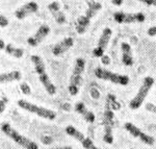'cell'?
Here are the masks:
<instances>
[{"instance_id": "cell-1", "label": "cell", "mask_w": 156, "mask_h": 149, "mask_svg": "<svg viewBox=\"0 0 156 149\" xmlns=\"http://www.w3.org/2000/svg\"><path fill=\"white\" fill-rule=\"evenodd\" d=\"M30 60H31V63L34 64V71H36L37 77H39L40 82L43 85V87L45 88L47 93L50 95H55L56 94V87H55L53 82H51V79H50L46 70L45 62L42 59V56H40L37 54H34L30 56Z\"/></svg>"}, {"instance_id": "cell-2", "label": "cell", "mask_w": 156, "mask_h": 149, "mask_svg": "<svg viewBox=\"0 0 156 149\" xmlns=\"http://www.w3.org/2000/svg\"><path fill=\"white\" fill-rule=\"evenodd\" d=\"M87 9L83 15L79 17L75 24V29L78 32V35H83L87 29L89 28L90 21L95 16L101 11L102 3L99 1H87Z\"/></svg>"}, {"instance_id": "cell-3", "label": "cell", "mask_w": 156, "mask_h": 149, "mask_svg": "<svg viewBox=\"0 0 156 149\" xmlns=\"http://www.w3.org/2000/svg\"><path fill=\"white\" fill-rule=\"evenodd\" d=\"M85 69V60L82 57H78L75 60L74 68H73V72L70 78V82L68 85V91H69L71 96H76L80 90V87L83 82L82 74Z\"/></svg>"}, {"instance_id": "cell-4", "label": "cell", "mask_w": 156, "mask_h": 149, "mask_svg": "<svg viewBox=\"0 0 156 149\" xmlns=\"http://www.w3.org/2000/svg\"><path fill=\"white\" fill-rule=\"evenodd\" d=\"M1 131L9 137V139H12L15 143H17L18 145H20L21 147H23L24 149H39V146L36 142H34L32 140H30L25 136L21 135L17 129H15L12 126L7 122H3L1 124Z\"/></svg>"}, {"instance_id": "cell-5", "label": "cell", "mask_w": 156, "mask_h": 149, "mask_svg": "<svg viewBox=\"0 0 156 149\" xmlns=\"http://www.w3.org/2000/svg\"><path fill=\"white\" fill-rule=\"evenodd\" d=\"M155 79L152 76H146L142 82L140 89H138L136 95L130 100L129 102V107L131 110H137L142 107V104L144 103L146 97L148 96V94L150 93L152 87L154 85Z\"/></svg>"}, {"instance_id": "cell-6", "label": "cell", "mask_w": 156, "mask_h": 149, "mask_svg": "<svg viewBox=\"0 0 156 149\" xmlns=\"http://www.w3.org/2000/svg\"><path fill=\"white\" fill-rule=\"evenodd\" d=\"M19 107H21L22 110L27 111V112L34 114V115L39 116V117L43 118V119H47V120H54L56 118V113L54 111L50 110V108L44 107H40L37 104H34L32 102H29L25 99H20L18 101Z\"/></svg>"}, {"instance_id": "cell-7", "label": "cell", "mask_w": 156, "mask_h": 149, "mask_svg": "<svg viewBox=\"0 0 156 149\" xmlns=\"http://www.w3.org/2000/svg\"><path fill=\"white\" fill-rule=\"evenodd\" d=\"M95 76L101 80H106V82H110L115 85H127L129 84V77L127 75L119 74V73H115L112 71H109L104 68L98 67L94 71Z\"/></svg>"}, {"instance_id": "cell-8", "label": "cell", "mask_w": 156, "mask_h": 149, "mask_svg": "<svg viewBox=\"0 0 156 149\" xmlns=\"http://www.w3.org/2000/svg\"><path fill=\"white\" fill-rule=\"evenodd\" d=\"M115 125V114L112 111V105L106 101L104 116H103V126H104V136L103 140L108 144L114 142V135H112V128Z\"/></svg>"}, {"instance_id": "cell-9", "label": "cell", "mask_w": 156, "mask_h": 149, "mask_svg": "<svg viewBox=\"0 0 156 149\" xmlns=\"http://www.w3.org/2000/svg\"><path fill=\"white\" fill-rule=\"evenodd\" d=\"M114 19L119 24L143 23L146 20L144 13H124L117 12L114 14Z\"/></svg>"}, {"instance_id": "cell-10", "label": "cell", "mask_w": 156, "mask_h": 149, "mask_svg": "<svg viewBox=\"0 0 156 149\" xmlns=\"http://www.w3.org/2000/svg\"><path fill=\"white\" fill-rule=\"evenodd\" d=\"M66 133L68 136H70V137L74 138L75 140H77L84 149H98V147L95 145L94 142L90 138H87L83 133H81L79 129H77L75 126L68 125L66 127Z\"/></svg>"}, {"instance_id": "cell-11", "label": "cell", "mask_w": 156, "mask_h": 149, "mask_svg": "<svg viewBox=\"0 0 156 149\" xmlns=\"http://www.w3.org/2000/svg\"><path fill=\"white\" fill-rule=\"evenodd\" d=\"M124 127H125V129L130 133V135L133 136L134 138L138 139L142 143L146 144V145H149V146L154 145V143H155L154 137H152V136L144 133V131H143L142 129H140V128H138L137 126H135L133 123L126 122L124 125Z\"/></svg>"}, {"instance_id": "cell-12", "label": "cell", "mask_w": 156, "mask_h": 149, "mask_svg": "<svg viewBox=\"0 0 156 149\" xmlns=\"http://www.w3.org/2000/svg\"><path fill=\"white\" fill-rule=\"evenodd\" d=\"M112 30L109 27H105L102 30V34L100 36V39L98 41L97 46L95 47V49L93 50V55L95 57H102L105 53V50L109 44V41L112 39Z\"/></svg>"}, {"instance_id": "cell-13", "label": "cell", "mask_w": 156, "mask_h": 149, "mask_svg": "<svg viewBox=\"0 0 156 149\" xmlns=\"http://www.w3.org/2000/svg\"><path fill=\"white\" fill-rule=\"evenodd\" d=\"M50 31H51V29H50V27L48 25L42 24L41 26L37 28V31L34 32V35H32L31 37H29L28 39H27V43H28V45L31 47L39 46V45L46 39L47 36L50 34Z\"/></svg>"}, {"instance_id": "cell-14", "label": "cell", "mask_w": 156, "mask_h": 149, "mask_svg": "<svg viewBox=\"0 0 156 149\" xmlns=\"http://www.w3.org/2000/svg\"><path fill=\"white\" fill-rule=\"evenodd\" d=\"M39 11V4L36 1H29L27 3L23 4L22 6H20L16 12H15V16L17 19L23 20L26 17H28L29 15H32L34 13Z\"/></svg>"}, {"instance_id": "cell-15", "label": "cell", "mask_w": 156, "mask_h": 149, "mask_svg": "<svg viewBox=\"0 0 156 149\" xmlns=\"http://www.w3.org/2000/svg\"><path fill=\"white\" fill-rule=\"evenodd\" d=\"M48 9L50 11V13H51L52 16H53L55 22H56L57 24L65 25L68 22L66 15H65V13L62 11V9H60L59 2L52 1L51 3L48 4Z\"/></svg>"}, {"instance_id": "cell-16", "label": "cell", "mask_w": 156, "mask_h": 149, "mask_svg": "<svg viewBox=\"0 0 156 149\" xmlns=\"http://www.w3.org/2000/svg\"><path fill=\"white\" fill-rule=\"evenodd\" d=\"M73 45H74L73 38H65V39H62V41L56 43L53 46V48H52V54L54 56H60L65 52H67L70 48L73 47Z\"/></svg>"}, {"instance_id": "cell-17", "label": "cell", "mask_w": 156, "mask_h": 149, "mask_svg": "<svg viewBox=\"0 0 156 149\" xmlns=\"http://www.w3.org/2000/svg\"><path fill=\"white\" fill-rule=\"evenodd\" d=\"M75 111H76L79 115H81L82 118H83L87 123H94L95 120H96L95 114L90 110H89L83 102H77L76 104H75Z\"/></svg>"}, {"instance_id": "cell-18", "label": "cell", "mask_w": 156, "mask_h": 149, "mask_svg": "<svg viewBox=\"0 0 156 149\" xmlns=\"http://www.w3.org/2000/svg\"><path fill=\"white\" fill-rule=\"evenodd\" d=\"M121 51H122V63L125 66H130L133 65L134 60H133V53H132V48L130 46L129 43L123 42L121 44Z\"/></svg>"}, {"instance_id": "cell-19", "label": "cell", "mask_w": 156, "mask_h": 149, "mask_svg": "<svg viewBox=\"0 0 156 149\" xmlns=\"http://www.w3.org/2000/svg\"><path fill=\"white\" fill-rule=\"evenodd\" d=\"M21 78H22V73L18 71V70L0 73V85L9 84V82H19Z\"/></svg>"}, {"instance_id": "cell-20", "label": "cell", "mask_w": 156, "mask_h": 149, "mask_svg": "<svg viewBox=\"0 0 156 149\" xmlns=\"http://www.w3.org/2000/svg\"><path fill=\"white\" fill-rule=\"evenodd\" d=\"M4 51L6 54L11 55V56L15 57V59H22L24 55V49L20 47H16L12 44H6Z\"/></svg>"}, {"instance_id": "cell-21", "label": "cell", "mask_w": 156, "mask_h": 149, "mask_svg": "<svg viewBox=\"0 0 156 149\" xmlns=\"http://www.w3.org/2000/svg\"><path fill=\"white\" fill-rule=\"evenodd\" d=\"M7 104H9V97L3 96V97L0 98V115L5 111Z\"/></svg>"}, {"instance_id": "cell-22", "label": "cell", "mask_w": 156, "mask_h": 149, "mask_svg": "<svg viewBox=\"0 0 156 149\" xmlns=\"http://www.w3.org/2000/svg\"><path fill=\"white\" fill-rule=\"evenodd\" d=\"M20 90H21L22 93L25 95L31 94V89H30L29 85L27 84V82H22V84H20Z\"/></svg>"}, {"instance_id": "cell-23", "label": "cell", "mask_w": 156, "mask_h": 149, "mask_svg": "<svg viewBox=\"0 0 156 149\" xmlns=\"http://www.w3.org/2000/svg\"><path fill=\"white\" fill-rule=\"evenodd\" d=\"M9 25V19L1 14L0 12V27H6Z\"/></svg>"}, {"instance_id": "cell-24", "label": "cell", "mask_w": 156, "mask_h": 149, "mask_svg": "<svg viewBox=\"0 0 156 149\" xmlns=\"http://www.w3.org/2000/svg\"><path fill=\"white\" fill-rule=\"evenodd\" d=\"M42 142L44 144H51L53 141H52V138L48 137V136H43V137H42Z\"/></svg>"}, {"instance_id": "cell-25", "label": "cell", "mask_w": 156, "mask_h": 149, "mask_svg": "<svg viewBox=\"0 0 156 149\" xmlns=\"http://www.w3.org/2000/svg\"><path fill=\"white\" fill-rule=\"evenodd\" d=\"M148 35L150 37H155L156 36V26H151L149 29H148Z\"/></svg>"}, {"instance_id": "cell-26", "label": "cell", "mask_w": 156, "mask_h": 149, "mask_svg": "<svg viewBox=\"0 0 156 149\" xmlns=\"http://www.w3.org/2000/svg\"><path fill=\"white\" fill-rule=\"evenodd\" d=\"M62 108L65 111H70L71 110V105L69 103H64V104H62Z\"/></svg>"}, {"instance_id": "cell-27", "label": "cell", "mask_w": 156, "mask_h": 149, "mask_svg": "<svg viewBox=\"0 0 156 149\" xmlns=\"http://www.w3.org/2000/svg\"><path fill=\"white\" fill-rule=\"evenodd\" d=\"M50 149H73L71 146H58V147H53Z\"/></svg>"}, {"instance_id": "cell-28", "label": "cell", "mask_w": 156, "mask_h": 149, "mask_svg": "<svg viewBox=\"0 0 156 149\" xmlns=\"http://www.w3.org/2000/svg\"><path fill=\"white\" fill-rule=\"evenodd\" d=\"M5 43L2 39H0V50H4V48H5Z\"/></svg>"}, {"instance_id": "cell-29", "label": "cell", "mask_w": 156, "mask_h": 149, "mask_svg": "<svg viewBox=\"0 0 156 149\" xmlns=\"http://www.w3.org/2000/svg\"><path fill=\"white\" fill-rule=\"evenodd\" d=\"M112 3L115 4V5H122L123 1H112Z\"/></svg>"}, {"instance_id": "cell-30", "label": "cell", "mask_w": 156, "mask_h": 149, "mask_svg": "<svg viewBox=\"0 0 156 149\" xmlns=\"http://www.w3.org/2000/svg\"><path fill=\"white\" fill-rule=\"evenodd\" d=\"M144 3L148 4V5H154L155 1H144Z\"/></svg>"}]
</instances>
